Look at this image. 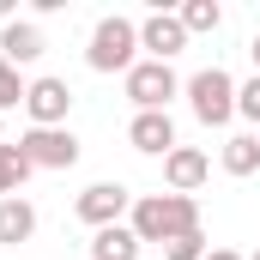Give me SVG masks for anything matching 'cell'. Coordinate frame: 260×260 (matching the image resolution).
<instances>
[{
  "instance_id": "obj_14",
  "label": "cell",
  "mask_w": 260,
  "mask_h": 260,
  "mask_svg": "<svg viewBox=\"0 0 260 260\" xmlns=\"http://www.w3.org/2000/svg\"><path fill=\"white\" fill-rule=\"evenodd\" d=\"M224 170H230V176H254V170H260V133L224 139Z\"/></svg>"
},
{
  "instance_id": "obj_16",
  "label": "cell",
  "mask_w": 260,
  "mask_h": 260,
  "mask_svg": "<svg viewBox=\"0 0 260 260\" xmlns=\"http://www.w3.org/2000/svg\"><path fill=\"white\" fill-rule=\"evenodd\" d=\"M176 18H182L188 37H200V30H218V24H224V6H218V0H188Z\"/></svg>"
},
{
  "instance_id": "obj_20",
  "label": "cell",
  "mask_w": 260,
  "mask_h": 260,
  "mask_svg": "<svg viewBox=\"0 0 260 260\" xmlns=\"http://www.w3.org/2000/svg\"><path fill=\"white\" fill-rule=\"evenodd\" d=\"M206 260H242V254H236V248H212Z\"/></svg>"
},
{
  "instance_id": "obj_18",
  "label": "cell",
  "mask_w": 260,
  "mask_h": 260,
  "mask_svg": "<svg viewBox=\"0 0 260 260\" xmlns=\"http://www.w3.org/2000/svg\"><path fill=\"white\" fill-rule=\"evenodd\" d=\"M164 254H170V260H206L212 248H206V236L194 230V236H176V242H164Z\"/></svg>"
},
{
  "instance_id": "obj_10",
  "label": "cell",
  "mask_w": 260,
  "mask_h": 260,
  "mask_svg": "<svg viewBox=\"0 0 260 260\" xmlns=\"http://www.w3.org/2000/svg\"><path fill=\"white\" fill-rule=\"evenodd\" d=\"M212 176V164H206V151H194V145H176L170 157H164V182L176 188V194H188L194 200V188Z\"/></svg>"
},
{
  "instance_id": "obj_21",
  "label": "cell",
  "mask_w": 260,
  "mask_h": 260,
  "mask_svg": "<svg viewBox=\"0 0 260 260\" xmlns=\"http://www.w3.org/2000/svg\"><path fill=\"white\" fill-rule=\"evenodd\" d=\"M248 55H254V67H260V37H254V43H248Z\"/></svg>"
},
{
  "instance_id": "obj_9",
  "label": "cell",
  "mask_w": 260,
  "mask_h": 260,
  "mask_svg": "<svg viewBox=\"0 0 260 260\" xmlns=\"http://www.w3.org/2000/svg\"><path fill=\"white\" fill-rule=\"evenodd\" d=\"M139 49H151V61H170V55H182V49H188V30H182V18H176V12H151V18L139 24Z\"/></svg>"
},
{
  "instance_id": "obj_7",
  "label": "cell",
  "mask_w": 260,
  "mask_h": 260,
  "mask_svg": "<svg viewBox=\"0 0 260 260\" xmlns=\"http://www.w3.org/2000/svg\"><path fill=\"white\" fill-rule=\"evenodd\" d=\"M24 109H30V121H37V127H67V109H73L67 79H30Z\"/></svg>"
},
{
  "instance_id": "obj_11",
  "label": "cell",
  "mask_w": 260,
  "mask_h": 260,
  "mask_svg": "<svg viewBox=\"0 0 260 260\" xmlns=\"http://www.w3.org/2000/svg\"><path fill=\"white\" fill-rule=\"evenodd\" d=\"M30 236H37V206H30L24 194L0 200V242L18 248V242H30Z\"/></svg>"
},
{
  "instance_id": "obj_2",
  "label": "cell",
  "mask_w": 260,
  "mask_h": 260,
  "mask_svg": "<svg viewBox=\"0 0 260 260\" xmlns=\"http://www.w3.org/2000/svg\"><path fill=\"white\" fill-rule=\"evenodd\" d=\"M85 61H91V73H133V67H139V24L121 18V12L97 18Z\"/></svg>"
},
{
  "instance_id": "obj_23",
  "label": "cell",
  "mask_w": 260,
  "mask_h": 260,
  "mask_svg": "<svg viewBox=\"0 0 260 260\" xmlns=\"http://www.w3.org/2000/svg\"><path fill=\"white\" fill-rule=\"evenodd\" d=\"M0 145H6V139H0Z\"/></svg>"
},
{
  "instance_id": "obj_5",
  "label": "cell",
  "mask_w": 260,
  "mask_h": 260,
  "mask_svg": "<svg viewBox=\"0 0 260 260\" xmlns=\"http://www.w3.org/2000/svg\"><path fill=\"white\" fill-rule=\"evenodd\" d=\"M182 91V79L170 73V61H139L127 73V97H133V109L145 115V109H170V97Z\"/></svg>"
},
{
  "instance_id": "obj_8",
  "label": "cell",
  "mask_w": 260,
  "mask_h": 260,
  "mask_svg": "<svg viewBox=\"0 0 260 260\" xmlns=\"http://www.w3.org/2000/svg\"><path fill=\"white\" fill-rule=\"evenodd\" d=\"M133 151H145V157H170L176 151V121H170V109H145V115H133Z\"/></svg>"
},
{
  "instance_id": "obj_17",
  "label": "cell",
  "mask_w": 260,
  "mask_h": 260,
  "mask_svg": "<svg viewBox=\"0 0 260 260\" xmlns=\"http://www.w3.org/2000/svg\"><path fill=\"white\" fill-rule=\"evenodd\" d=\"M24 91H30V85L18 79V67H12L6 55H0V109H12V103H24Z\"/></svg>"
},
{
  "instance_id": "obj_22",
  "label": "cell",
  "mask_w": 260,
  "mask_h": 260,
  "mask_svg": "<svg viewBox=\"0 0 260 260\" xmlns=\"http://www.w3.org/2000/svg\"><path fill=\"white\" fill-rule=\"evenodd\" d=\"M248 260H260V248H254V254H248Z\"/></svg>"
},
{
  "instance_id": "obj_13",
  "label": "cell",
  "mask_w": 260,
  "mask_h": 260,
  "mask_svg": "<svg viewBox=\"0 0 260 260\" xmlns=\"http://www.w3.org/2000/svg\"><path fill=\"white\" fill-rule=\"evenodd\" d=\"M0 55H6L12 67H30L37 55H43V30H37V24H18V18H12V24L0 30Z\"/></svg>"
},
{
  "instance_id": "obj_3",
  "label": "cell",
  "mask_w": 260,
  "mask_h": 260,
  "mask_svg": "<svg viewBox=\"0 0 260 260\" xmlns=\"http://www.w3.org/2000/svg\"><path fill=\"white\" fill-rule=\"evenodd\" d=\"M188 103H194V115L206 127H224L236 115V79L224 67H200L194 79H188Z\"/></svg>"
},
{
  "instance_id": "obj_4",
  "label": "cell",
  "mask_w": 260,
  "mask_h": 260,
  "mask_svg": "<svg viewBox=\"0 0 260 260\" xmlns=\"http://www.w3.org/2000/svg\"><path fill=\"white\" fill-rule=\"evenodd\" d=\"M18 151H24L30 170H73V164H79V139L67 127H30L18 139Z\"/></svg>"
},
{
  "instance_id": "obj_15",
  "label": "cell",
  "mask_w": 260,
  "mask_h": 260,
  "mask_svg": "<svg viewBox=\"0 0 260 260\" xmlns=\"http://www.w3.org/2000/svg\"><path fill=\"white\" fill-rule=\"evenodd\" d=\"M24 176H30V164H24V151H18V145H0V200L24 194Z\"/></svg>"
},
{
  "instance_id": "obj_1",
  "label": "cell",
  "mask_w": 260,
  "mask_h": 260,
  "mask_svg": "<svg viewBox=\"0 0 260 260\" xmlns=\"http://www.w3.org/2000/svg\"><path fill=\"white\" fill-rule=\"evenodd\" d=\"M200 230V200L188 194H145L133 200V236L139 242H176Z\"/></svg>"
},
{
  "instance_id": "obj_12",
  "label": "cell",
  "mask_w": 260,
  "mask_h": 260,
  "mask_svg": "<svg viewBox=\"0 0 260 260\" xmlns=\"http://www.w3.org/2000/svg\"><path fill=\"white\" fill-rule=\"evenodd\" d=\"M139 236L133 224H109V230H91V260H139Z\"/></svg>"
},
{
  "instance_id": "obj_6",
  "label": "cell",
  "mask_w": 260,
  "mask_h": 260,
  "mask_svg": "<svg viewBox=\"0 0 260 260\" xmlns=\"http://www.w3.org/2000/svg\"><path fill=\"white\" fill-rule=\"evenodd\" d=\"M121 212H133V194L121 182H91L85 194H79V218L91 224V230H109V224H121Z\"/></svg>"
},
{
  "instance_id": "obj_19",
  "label": "cell",
  "mask_w": 260,
  "mask_h": 260,
  "mask_svg": "<svg viewBox=\"0 0 260 260\" xmlns=\"http://www.w3.org/2000/svg\"><path fill=\"white\" fill-rule=\"evenodd\" d=\"M236 115H248V121L260 127V73L248 79V85H236Z\"/></svg>"
}]
</instances>
